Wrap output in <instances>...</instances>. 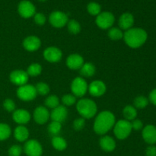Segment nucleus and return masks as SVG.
Listing matches in <instances>:
<instances>
[{"mask_svg":"<svg viewBox=\"0 0 156 156\" xmlns=\"http://www.w3.org/2000/svg\"><path fill=\"white\" fill-rule=\"evenodd\" d=\"M85 124V119L84 118H78L76 119L73 122V127L76 130H81L84 128Z\"/></svg>","mask_w":156,"mask_h":156,"instance_id":"obj_39","label":"nucleus"},{"mask_svg":"<svg viewBox=\"0 0 156 156\" xmlns=\"http://www.w3.org/2000/svg\"><path fill=\"white\" fill-rule=\"evenodd\" d=\"M9 79L14 85H18L20 87L27 84L28 81V75L27 72L23 70H14L10 73Z\"/></svg>","mask_w":156,"mask_h":156,"instance_id":"obj_11","label":"nucleus"},{"mask_svg":"<svg viewBox=\"0 0 156 156\" xmlns=\"http://www.w3.org/2000/svg\"><path fill=\"white\" fill-rule=\"evenodd\" d=\"M68 30L73 34H77L81 30V25L76 20H70L67 23Z\"/></svg>","mask_w":156,"mask_h":156,"instance_id":"obj_30","label":"nucleus"},{"mask_svg":"<svg viewBox=\"0 0 156 156\" xmlns=\"http://www.w3.org/2000/svg\"><path fill=\"white\" fill-rule=\"evenodd\" d=\"M3 107L5 110L7 111L8 112H12L15 111V104L13 100L10 98H7L3 102Z\"/></svg>","mask_w":156,"mask_h":156,"instance_id":"obj_36","label":"nucleus"},{"mask_svg":"<svg viewBox=\"0 0 156 156\" xmlns=\"http://www.w3.org/2000/svg\"><path fill=\"white\" fill-rule=\"evenodd\" d=\"M119 27L122 30H129L132 28L134 24L133 15L129 12L123 13L119 18Z\"/></svg>","mask_w":156,"mask_h":156,"instance_id":"obj_20","label":"nucleus"},{"mask_svg":"<svg viewBox=\"0 0 156 156\" xmlns=\"http://www.w3.org/2000/svg\"><path fill=\"white\" fill-rule=\"evenodd\" d=\"M123 116L126 120H133L137 116V111L134 107L131 105L126 106L123 109Z\"/></svg>","mask_w":156,"mask_h":156,"instance_id":"obj_25","label":"nucleus"},{"mask_svg":"<svg viewBox=\"0 0 156 156\" xmlns=\"http://www.w3.org/2000/svg\"><path fill=\"white\" fill-rule=\"evenodd\" d=\"M146 156H156V147L155 146H150L146 150Z\"/></svg>","mask_w":156,"mask_h":156,"instance_id":"obj_41","label":"nucleus"},{"mask_svg":"<svg viewBox=\"0 0 156 156\" xmlns=\"http://www.w3.org/2000/svg\"><path fill=\"white\" fill-rule=\"evenodd\" d=\"M115 124V117L111 111L101 112L94 123V130L98 135H105Z\"/></svg>","mask_w":156,"mask_h":156,"instance_id":"obj_1","label":"nucleus"},{"mask_svg":"<svg viewBox=\"0 0 156 156\" xmlns=\"http://www.w3.org/2000/svg\"><path fill=\"white\" fill-rule=\"evenodd\" d=\"M87 10L88 12L91 15H98L101 13V5L97 2H90L89 4L87 6Z\"/></svg>","mask_w":156,"mask_h":156,"instance_id":"obj_31","label":"nucleus"},{"mask_svg":"<svg viewBox=\"0 0 156 156\" xmlns=\"http://www.w3.org/2000/svg\"><path fill=\"white\" fill-rule=\"evenodd\" d=\"M88 91L90 94L94 97H101L106 91V85L102 81L96 80L91 82L88 87Z\"/></svg>","mask_w":156,"mask_h":156,"instance_id":"obj_14","label":"nucleus"},{"mask_svg":"<svg viewBox=\"0 0 156 156\" xmlns=\"http://www.w3.org/2000/svg\"><path fill=\"white\" fill-rule=\"evenodd\" d=\"M12 118L15 123L18 124L24 125L28 123L30 120V114L27 111L24 109H18L14 111Z\"/></svg>","mask_w":156,"mask_h":156,"instance_id":"obj_17","label":"nucleus"},{"mask_svg":"<svg viewBox=\"0 0 156 156\" xmlns=\"http://www.w3.org/2000/svg\"><path fill=\"white\" fill-rule=\"evenodd\" d=\"M147 33L143 28L135 27L126 30L123 34L124 41L131 48H139L146 43L147 40Z\"/></svg>","mask_w":156,"mask_h":156,"instance_id":"obj_2","label":"nucleus"},{"mask_svg":"<svg viewBox=\"0 0 156 156\" xmlns=\"http://www.w3.org/2000/svg\"><path fill=\"white\" fill-rule=\"evenodd\" d=\"M22 152V148L19 145H13L9 149V156H20Z\"/></svg>","mask_w":156,"mask_h":156,"instance_id":"obj_37","label":"nucleus"},{"mask_svg":"<svg viewBox=\"0 0 156 156\" xmlns=\"http://www.w3.org/2000/svg\"><path fill=\"white\" fill-rule=\"evenodd\" d=\"M67 117H68V111H67L66 108L62 105H59L56 108L53 109L51 114H50V117H51L52 120L59 122V123L65 121Z\"/></svg>","mask_w":156,"mask_h":156,"instance_id":"obj_15","label":"nucleus"},{"mask_svg":"<svg viewBox=\"0 0 156 156\" xmlns=\"http://www.w3.org/2000/svg\"><path fill=\"white\" fill-rule=\"evenodd\" d=\"M41 45V41L37 37L29 36L23 41V47L26 50L34 52L37 50Z\"/></svg>","mask_w":156,"mask_h":156,"instance_id":"obj_18","label":"nucleus"},{"mask_svg":"<svg viewBox=\"0 0 156 156\" xmlns=\"http://www.w3.org/2000/svg\"><path fill=\"white\" fill-rule=\"evenodd\" d=\"M36 88L31 85H24L20 86L17 90V95L18 98L24 101H30L37 97Z\"/></svg>","mask_w":156,"mask_h":156,"instance_id":"obj_5","label":"nucleus"},{"mask_svg":"<svg viewBox=\"0 0 156 156\" xmlns=\"http://www.w3.org/2000/svg\"><path fill=\"white\" fill-rule=\"evenodd\" d=\"M62 51L56 47H47L44 52V57L50 62H59L62 59Z\"/></svg>","mask_w":156,"mask_h":156,"instance_id":"obj_12","label":"nucleus"},{"mask_svg":"<svg viewBox=\"0 0 156 156\" xmlns=\"http://www.w3.org/2000/svg\"><path fill=\"white\" fill-rule=\"evenodd\" d=\"M132 129L130 122L126 120H120L115 123L114 132L117 139L123 140L129 136Z\"/></svg>","mask_w":156,"mask_h":156,"instance_id":"obj_4","label":"nucleus"},{"mask_svg":"<svg viewBox=\"0 0 156 156\" xmlns=\"http://www.w3.org/2000/svg\"><path fill=\"white\" fill-rule=\"evenodd\" d=\"M52 146L55 149L58 151H63L66 149L67 143L62 137L55 136L52 139Z\"/></svg>","mask_w":156,"mask_h":156,"instance_id":"obj_24","label":"nucleus"},{"mask_svg":"<svg viewBox=\"0 0 156 156\" xmlns=\"http://www.w3.org/2000/svg\"><path fill=\"white\" fill-rule=\"evenodd\" d=\"M100 146L105 152H112L116 148V143L112 137L109 136H103L100 140Z\"/></svg>","mask_w":156,"mask_h":156,"instance_id":"obj_21","label":"nucleus"},{"mask_svg":"<svg viewBox=\"0 0 156 156\" xmlns=\"http://www.w3.org/2000/svg\"><path fill=\"white\" fill-rule=\"evenodd\" d=\"M12 130L6 123H0V141H4L10 137Z\"/></svg>","mask_w":156,"mask_h":156,"instance_id":"obj_26","label":"nucleus"},{"mask_svg":"<svg viewBox=\"0 0 156 156\" xmlns=\"http://www.w3.org/2000/svg\"><path fill=\"white\" fill-rule=\"evenodd\" d=\"M76 109L84 119L92 118L98 111L97 105L94 101L88 98H83L79 101L76 105Z\"/></svg>","mask_w":156,"mask_h":156,"instance_id":"obj_3","label":"nucleus"},{"mask_svg":"<svg viewBox=\"0 0 156 156\" xmlns=\"http://www.w3.org/2000/svg\"><path fill=\"white\" fill-rule=\"evenodd\" d=\"M84 64V59L82 56L77 53L71 54L66 59V65L70 69H80Z\"/></svg>","mask_w":156,"mask_h":156,"instance_id":"obj_19","label":"nucleus"},{"mask_svg":"<svg viewBox=\"0 0 156 156\" xmlns=\"http://www.w3.org/2000/svg\"><path fill=\"white\" fill-rule=\"evenodd\" d=\"M88 84L86 81L81 77H77L73 81L71 85V90L73 95L81 98L86 94L88 91Z\"/></svg>","mask_w":156,"mask_h":156,"instance_id":"obj_6","label":"nucleus"},{"mask_svg":"<svg viewBox=\"0 0 156 156\" xmlns=\"http://www.w3.org/2000/svg\"><path fill=\"white\" fill-rule=\"evenodd\" d=\"M134 108L137 109H143L149 104V100L145 96H138L134 99Z\"/></svg>","mask_w":156,"mask_h":156,"instance_id":"obj_28","label":"nucleus"},{"mask_svg":"<svg viewBox=\"0 0 156 156\" xmlns=\"http://www.w3.org/2000/svg\"><path fill=\"white\" fill-rule=\"evenodd\" d=\"M62 101L66 106H71L76 102V97L73 94H66L62 98Z\"/></svg>","mask_w":156,"mask_h":156,"instance_id":"obj_35","label":"nucleus"},{"mask_svg":"<svg viewBox=\"0 0 156 156\" xmlns=\"http://www.w3.org/2000/svg\"><path fill=\"white\" fill-rule=\"evenodd\" d=\"M39 1H40V2H45L46 0H39Z\"/></svg>","mask_w":156,"mask_h":156,"instance_id":"obj_43","label":"nucleus"},{"mask_svg":"<svg viewBox=\"0 0 156 156\" xmlns=\"http://www.w3.org/2000/svg\"><path fill=\"white\" fill-rule=\"evenodd\" d=\"M95 66L91 62L84 63L80 69V74L85 77H91L95 73Z\"/></svg>","mask_w":156,"mask_h":156,"instance_id":"obj_23","label":"nucleus"},{"mask_svg":"<svg viewBox=\"0 0 156 156\" xmlns=\"http://www.w3.org/2000/svg\"><path fill=\"white\" fill-rule=\"evenodd\" d=\"M50 24L54 27L60 28L64 27L68 23V15L60 11H55L50 14L49 17Z\"/></svg>","mask_w":156,"mask_h":156,"instance_id":"obj_8","label":"nucleus"},{"mask_svg":"<svg viewBox=\"0 0 156 156\" xmlns=\"http://www.w3.org/2000/svg\"><path fill=\"white\" fill-rule=\"evenodd\" d=\"M61 128H62L61 123L56 121H52L48 126V131L51 135L55 136H57L59 133V132L61 131Z\"/></svg>","mask_w":156,"mask_h":156,"instance_id":"obj_32","label":"nucleus"},{"mask_svg":"<svg viewBox=\"0 0 156 156\" xmlns=\"http://www.w3.org/2000/svg\"><path fill=\"white\" fill-rule=\"evenodd\" d=\"M143 138L145 142L150 145L156 143V126L153 125H147L143 128Z\"/></svg>","mask_w":156,"mask_h":156,"instance_id":"obj_16","label":"nucleus"},{"mask_svg":"<svg viewBox=\"0 0 156 156\" xmlns=\"http://www.w3.org/2000/svg\"><path fill=\"white\" fill-rule=\"evenodd\" d=\"M131 126H132V129L135 130H140L143 128V123L140 120H133L131 123Z\"/></svg>","mask_w":156,"mask_h":156,"instance_id":"obj_40","label":"nucleus"},{"mask_svg":"<svg viewBox=\"0 0 156 156\" xmlns=\"http://www.w3.org/2000/svg\"><path fill=\"white\" fill-rule=\"evenodd\" d=\"M59 98L56 95H50L45 100V105L49 108L54 109L56 107L59 106Z\"/></svg>","mask_w":156,"mask_h":156,"instance_id":"obj_33","label":"nucleus"},{"mask_svg":"<svg viewBox=\"0 0 156 156\" xmlns=\"http://www.w3.org/2000/svg\"><path fill=\"white\" fill-rule=\"evenodd\" d=\"M15 138L19 142H24L28 139L29 131L25 126H18L15 128L14 132Z\"/></svg>","mask_w":156,"mask_h":156,"instance_id":"obj_22","label":"nucleus"},{"mask_svg":"<svg viewBox=\"0 0 156 156\" xmlns=\"http://www.w3.org/2000/svg\"><path fill=\"white\" fill-rule=\"evenodd\" d=\"M42 72V66L39 63H33L27 68V73L30 76H37Z\"/></svg>","mask_w":156,"mask_h":156,"instance_id":"obj_27","label":"nucleus"},{"mask_svg":"<svg viewBox=\"0 0 156 156\" xmlns=\"http://www.w3.org/2000/svg\"><path fill=\"white\" fill-rule=\"evenodd\" d=\"M149 101L154 105H156V88L152 90L149 94Z\"/></svg>","mask_w":156,"mask_h":156,"instance_id":"obj_42","label":"nucleus"},{"mask_svg":"<svg viewBox=\"0 0 156 156\" xmlns=\"http://www.w3.org/2000/svg\"><path fill=\"white\" fill-rule=\"evenodd\" d=\"M50 117L48 110L42 106L37 107L34 111V119L38 124H44L47 123Z\"/></svg>","mask_w":156,"mask_h":156,"instance_id":"obj_13","label":"nucleus"},{"mask_svg":"<svg viewBox=\"0 0 156 156\" xmlns=\"http://www.w3.org/2000/svg\"><path fill=\"white\" fill-rule=\"evenodd\" d=\"M24 150L27 156H41L43 153L42 146L39 142L35 140H30L26 142Z\"/></svg>","mask_w":156,"mask_h":156,"instance_id":"obj_10","label":"nucleus"},{"mask_svg":"<svg viewBox=\"0 0 156 156\" xmlns=\"http://www.w3.org/2000/svg\"><path fill=\"white\" fill-rule=\"evenodd\" d=\"M18 12L22 18H28L35 15L36 8L30 1L23 0L18 4Z\"/></svg>","mask_w":156,"mask_h":156,"instance_id":"obj_9","label":"nucleus"},{"mask_svg":"<svg viewBox=\"0 0 156 156\" xmlns=\"http://www.w3.org/2000/svg\"><path fill=\"white\" fill-rule=\"evenodd\" d=\"M36 91L37 94L41 95H47L50 92V87L47 83L44 82H39L36 85Z\"/></svg>","mask_w":156,"mask_h":156,"instance_id":"obj_34","label":"nucleus"},{"mask_svg":"<svg viewBox=\"0 0 156 156\" xmlns=\"http://www.w3.org/2000/svg\"><path fill=\"white\" fill-rule=\"evenodd\" d=\"M115 18L111 12H101L96 18V24L101 29H108L114 24Z\"/></svg>","mask_w":156,"mask_h":156,"instance_id":"obj_7","label":"nucleus"},{"mask_svg":"<svg viewBox=\"0 0 156 156\" xmlns=\"http://www.w3.org/2000/svg\"><path fill=\"white\" fill-rule=\"evenodd\" d=\"M34 20L37 25L42 26L46 23L47 18L43 13H35V15H34Z\"/></svg>","mask_w":156,"mask_h":156,"instance_id":"obj_38","label":"nucleus"},{"mask_svg":"<svg viewBox=\"0 0 156 156\" xmlns=\"http://www.w3.org/2000/svg\"><path fill=\"white\" fill-rule=\"evenodd\" d=\"M108 37L113 41H118L123 37V34L120 28L112 27L108 31Z\"/></svg>","mask_w":156,"mask_h":156,"instance_id":"obj_29","label":"nucleus"}]
</instances>
